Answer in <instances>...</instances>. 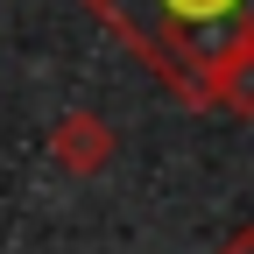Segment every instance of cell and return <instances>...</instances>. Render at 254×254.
Here are the masks:
<instances>
[{
  "label": "cell",
  "mask_w": 254,
  "mask_h": 254,
  "mask_svg": "<svg viewBox=\"0 0 254 254\" xmlns=\"http://www.w3.org/2000/svg\"><path fill=\"white\" fill-rule=\"evenodd\" d=\"M50 148H57V163L71 170V177H92V170L113 163V127L78 106V113H64V120L50 127Z\"/></svg>",
  "instance_id": "cell-2"
},
{
  "label": "cell",
  "mask_w": 254,
  "mask_h": 254,
  "mask_svg": "<svg viewBox=\"0 0 254 254\" xmlns=\"http://www.w3.org/2000/svg\"><path fill=\"white\" fill-rule=\"evenodd\" d=\"M212 106H226V113H240V120H254V50L233 64L226 78H219V92H212Z\"/></svg>",
  "instance_id": "cell-3"
},
{
  "label": "cell",
  "mask_w": 254,
  "mask_h": 254,
  "mask_svg": "<svg viewBox=\"0 0 254 254\" xmlns=\"http://www.w3.org/2000/svg\"><path fill=\"white\" fill-rule=\"evenodd\" d=\"M219 254H254V226H240V233H233L226 247H219Z\"/></svg>",
  "instance_id": "cell-4"
},
{
  "label": "cell",
  "mask_w": 254,
  "mask_h": 254,
  "mask_svg": "<svg viewBox=\"0 0 254 254\" xmlns=\"http://www.w3.org/2000/svg\"><path fill=\"white\" fill-rule=\"evenodd\" d=\"M113 36L177 85V99L212 106L219 78L254 50V0H85Z\"/></svg>",
  "instance_id": "cell-1"
}]
</instances>
